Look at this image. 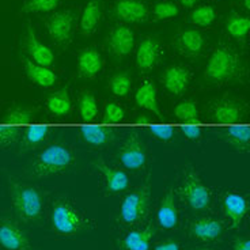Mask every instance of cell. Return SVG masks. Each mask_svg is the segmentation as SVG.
I'll return each instance as SVG.
<instances>
[{
  "mask_svg": "<svg viewBox=\"0 0 250 250\" xmlns=\"http://www.w3.org/2000/svg\"><path fill=\"white\" fill-rule=\"evenodd\" d=\"M8 190L15 215L21 222L34 223L41 219L44 213L45 199L37 187L10 178Z\"/></svg>",
  "mask_w": 250,
  "mask_h": 250,
  "instance_id": "obj_1",
  "label": "cell"
},
{
  "mask_svg": "<svg viewBox=\"0 0 250 250\" xmlns=\"http://www.w3.org/2000/svg\"><path fill=\"white\" fill-rule=\"evenodd\" d=\"M50 223L53 231L62 237H74L90 229V220L86 215L72 206L65 199L53 201Z\"/></svg>",
  "mask_w": 250,
  "mask_h": 250,
  "instance_id": "obj_2",
  "label": "cell"
},
{
  "mask_svg": "<svg viewBox=\"0 0 250 250\" xmlns=\"http://www.w3.org/2000/svg\"><path fill=\"white\" fill-rule=\"evenodd\" d=\"M74 155L67 146L60 143L50 144L45 147L33 163L31 173L38 178L60 174L71 167Z\"/></svg>",
  "mask_w": 250,
  "mask_h": 250,
  "instance_id": "obj_3",
  "label": "cell"
},
{
  "mask_svg": "<svg viewBox=\"0 0 250 250\" xmlns=\"http://www.w3.org/2000/svg\"><path fill=\"white\" fill-rule=\"evenodd\" d=\"M241 72V59L227 46L213 50L206 67V79L213 83H223L234 79Z\"/></svg>",
  "mask_w": 250,
  "mask_h": 250,
  "instance_id": "obj_4",
  "label": "cell"
},
{
  "mask_svg": "<svg viewBox=\"0 0 250 250\" xmlns=\"http://www.w3.org/2000/svg\"><path fill=\"white\" fill-rule=\"evenodd\" d=\"M150 207V188H139L124 197L120 207V219L125 225H138L148 213Z\"/></svg>",
  "mask_w": 250,
  "mask_h": 250,
  "instance_id": "obj_5",
  "label": "cell"
},
{
  "mask_svg": "<svg viewBox=\"0 0 250 250\" xmlns=\"http://www.w3.org/2000/svg\"><path fill=\"white\" fill-rule=\"evenodd\" d=\"M180 193L193 211H206L211 204L209 189L193 171H188L187 175L184 177Z\"/></svg>",
  "mask_w": 250,
  "mask_h": 250,
  "instance_id": "obj_6",
  "label": "cell"
},
{
  "mask_svg": "<svg viewBox=\"0 0 250 250\" xmlns=\"http://www.w3.org/2000/svg\"><path fill=\"white\" fill-rule=\"evenodd\" d=\"M75 13L72 10H62L52 14L46 19V29L55 44L59 46H67L71 42L75 26Z\"/></svg>",
  "mask_w": 250,
  "mask_h": 250,
  "instance_id": "obj_7",
  "label": "cell"
},
{
  "mask_svg": "<svg viewBox=\"0 0 250 250\" xmlns=\"http://www.w3.org/2000/svg\"><path fill=\"white\" fill-rule=\"evenodd\" d=\"M119 159L121 165L126 169L140 170L147 162L146 146L136 133H132L125 140L119 150Z\"/></svg>",
  "mask_w": 250,
  "mask_h": 250,
  "instance_id": "obj_8",
  "label": "cell"
},
{
  "mask_svg": "<svg viewBox=\"0 0 250 250\" xmlns=\"http://www.w3.org/2000/svg\"><path fill=\"white\" fill-rule=\"evenodd\" d=\"M0 246L6 250H31L27 234L10 218L0 219Z\"/></svg>",
  "mask_w": 250,
  "mask_h": 250,
  "instance_id": "obj_9",
  "label": "cell"
},
{
  "mask_svg": "<svg viewBox=\"0 0 250 250\" xmlns=\"http://www.w3.org/2000/svg\"><path fill=\"white\" fill-rule=\"evenodd\" d=\"M116 17L126 23H140L148 19V7L143 0H117L114 3Z\"/></svg>",
  "mask_w": 250,
  "mask_h": 250,
  "instance_id": "obj_10",
  "label": "cell"
},
{
  "mask_svg": "<svg viewBox=\"0 0 250 250\" xmlns=\"http://www.w3.org/2000/svg\"><path fill=\"white\" fill-rule=\"evenodd\" d=\"M107 46L114 56L125 57L131 55L135 48V34L126 26L113 27L110 34L107 36Z\"/></svg>",
  "mask_w": 250,
  "mask_h": 250,
  "instance_id": "obj_11",
  "label": "cell"
},
{
  "mask_svg": "<svg viewBox=\"0 0 250 250\" xmlns=\"http://www.w3.org/2000/svg\"><path fill=\"white\" fill-rule=\"evenodd\" d=\"M25 48L30 56L31 62L36 64L44 65V67H52L55 62V55L53 52L44 45L36 36V31L31 27V25L27 26V33H26Z\"/></svg>",
  "mask_w": 250,
  "mask_h": 250,
  "instance_id": "obj_12",
  "label": "cell"
},
{
  "mask_svg": "<svg viewBox=\"0 0 250 250\" xmlns=\"http://www.w3.org/2000/svg\"><path fill=\"white\" fill-rule=\"evenodd\" d=\"M190 235L201 242L216 241L223 234V223L213 218H201L194 220L189 229Z\"/></svg>",
  "mask_w": 250,
  "mask_h": 250,
  "instance_id": "obj_13",
  "label": "cell"
},
{
  "mask_svg": "<svg viewBox=\"0 0 250 250\" xmlns=\"http://www.w3.org/2000/svg\"><path fill=\"white\" fill-rule=\"evenodd\" d=\"M161 57V44L154 37H146L136 50V64L140 69H151Z\"/></svg>",
  "mask_w": 250,
  "mask_h": 250,
  "instance_id": "obj_14",
  "label": "cell"
},
{
  "mask_svg": "<svg viewBox=\"0 0 250 250\" xmlns=\"http://www.w3.org/2000/svg\"><path fill=\"white\" fill-rule=\"evenodd\" d=\"M104 65V60L98 50L88 48L83 49L78 57V72L84 79H93L98 75Z\"/></svg>",
  "mask_w": 250,
  "mask_h": 250,
  "instance_id": "obj_15",
  "label": "cell"
},
{
  "mask_svg": "<svg viewBox=\"0 0 250 250\" xmlns=\"http://www.w3.org/2000/svg\"><path fill=\"white\" fill-rule=\"evenodd\" d=\"M223 212L226 218L230 219L232 229H237L248 212V201L241 194L229 193L223 201Z\"/></svg>",
  "mask_w": 250,
  "mask_h": 250,
  "instance_id": "obj_16",
  "label": "cell"
},
{
  "mask_svg": "<svg viewBox=\"0 0 250 250\" xmlns=\"http://www.w3.org/2000/svg\"><path fill=\"white\" fill-rule=\"evenodd\" d=\"M158 223L165 230H171L178 225V208L175 204L174 192L169 190L163 196L158 208Z\"/></svg>",
  "mask_w": 250,
  "mask_h": 250,
  "instance_id": "obj_17",
  "label": "cell"
},
{
  "mask_svg": "<svg viewBox=\"0 0 250 250\" xmlns=\"http://www.w3.org/2000/svg\"><path fill=\"white\" fill-rule=\"evenodd\" d=\"M154 225H147L144 229L128 232L121 241V249L124 250H150L151 239L155 235Z\"/></svg>",
  "mask_w": 250,
  "mask_h": 250,
  "instance_id": "obj_18",
  "label": "cell"
},
{
  "mask_svg": "<svg viewBox=\"0 0 250 250\" xmlns=\"http://www.w3.org/2000/svg\"><path fill=\"white\" fill-rule=\"evenodd\" d=\"M95 166L104 175L105 187H106V190L109 193H119V192H123L128 188L129 181H128V175L125 174V171L112 167L102 161L95 163Z\"/></svg>",
  "mask_w": 250,
  "mask_h": 250,
  "instance_id": "obj_19",
  "label": "cell"
},
{
  "mask_svg": "<svg viewBox=\"0 0 250 250\" xmlns=\"http://www.w3.org/2000/svg\"><path fill=\"white\" fill-rule=\"evenodd\" d=\"M189 69L181 65H171L163 74V84L169 93L180 95L188 87Z\"/></svg>",
  "mask_w": 250,
  "mask_h": 250,
  "instance_id": "obj_20",
  "label": "cell"
},
{
  "mask_svg": "<svg viewBox=\"0 0 250 250\" xmlns=\"http://www.w3.org/2000/svg\"><path fill=\"white\" fill-rule=\"evenodd\" d=\"M212 116L218 124L235 125L242 120V107L234 101H220L213 107Z\"/></svg>",
  "mask_w": 250,
  "mask_h": 250,
  "instance_id": "obj_21",
  "label": "cell"
},
{
  "mask_svg": "<svg viewBox=\"0 0 250 250\" xmlns=\"http://www.w3.org/2000/svg\"><path fill=\"white\" fill-rule=\"evenodd\" d=\"M25 71L27 78L34 84L40 86V87L48 88L56 84L57 75L49 67H44V65L36 64V62H31V60H26Z\"/></svg>",
  "mask_w": 250,
  "mask_h": 250,
  "instance_id": "obj_22",
  "label": "cell"
},
{
  "mask_svg": "<svg viewBox=\"0 0 250 250\" xmlns=\"http://www.w3.org/2000/svg\"><path fill=\"white\" fill-rule=\"evenodd\" d=\"M102 15V1L101 0H88L81 17V31L84 36H90L100 25Z\"/></svg>",
  "mask_w": 250,
  "mask_h": 250,
  "instance_id": "obj_23",
  "label": "cell"
},
{
  "mask_svg": "<svg viewBox=\"0 0 250 250\" xmlns=\"http://www.w3.org/2000/svg\"><path fill=\"white\" fill-rule=\"evenodd\" d=\"M81 136L90 146L102 147L110 143L114 139V131L109 126L84 125L81 128Z\"/></svg>",
  "mask_w": 250,
  "mask_h": 250,
  "instance_id": "obj_24",
  "label": "cell"
},
{
  "mask_svg": "<svg viewBox=\"0 0 250 250\" xmlns=\"http://www.w3.org/2000/svg\"><path fill=\"white\" fill-rule=\"evenodd\" d=\"M135 101L139 107L146 109V110L156 114L158 117H161V110H159L158 100H156V87L152 82L147 81L142 83V86L136 91Z\"/></svg>",
  "mask_w": 250,
  "mask_h": 250,
  "instance_id": "obj_25",
  "label": "cell"
},
{
  "mask_svg": "<svg viewBox=\"0 0 250 250\" xmlns=\"http://www.w3.org/2000/svg\"><path fill=\"white\" fill-rule=\"evenodd\" d=\"M46 107L53 116L56 117H64L68 116L72 109V102L69 98L68 90L60 88L55 93H52L46 100Z\"/></svg>",
  "mask_w": 250,
  "mask_h": 250,
  "instance_id": "obj_26",
  "label": "cell"
},
{
  "mask_svg": "<svg viewBox=\"0 0 250 250\" xmlns=\"http://www.w3.org/2000/svg\"><path fill=\"white\" fill-rule=\"evenodd\" d=\"M178 45L184 53L189 56H194L199 55L204 48V37L199 30L188 29L182 31L181 36L178 37Z\"/></svg>",
  "mask_w": 250,
  "mask_h": 250,
  "instance_id": "obj_27",
  "label": "cell"
},
{
  "mask_svg": "<svg viewBox=\"0 0 250 250\" xmlns=\"http://www.w3.org/2000/svg\"><path fill=\"white\" fill-rule=\"evenodd\" d=\"M223 139L237 150H248L250 143L249 125H230L223 132Z\"/></svg>",
  "mask_w": 250,
  "mask_h": 250,
  "instance_id": "obj_28",
  "label": "cell"
},
{
  "mask_svg": "<svg viewBox=\"0 0 250 250\" xmlns=\"http://www.w3.org/2000/svg\"><path fill=\"white\" fill-rule=\"evenodd\" d=\"M226 29L234 38H244L248 36L250 29V19L232 11L226 21Z\"/></svg>",
  "mask_w": 250,
  "mask_h": 250,
  "instance_id": "obj_29",
  "label": "cell"
},
{
  "mask_svg": "<svg viewBox=\"0 0 250 250\" xmlns=\"http://www.w3.org/2000/svg\"><path fill=\"white\" fill-rule=\"evenodd\" d=\"M49 133V126L46 125H31L23 132L22 146L25 150H31L44 142Z\"/></svg>",
  "mask_w": 250,
  "mask_h": 250,
  "instance_id": "obj_30",
  "label": "cell"
},
{
  "mask_svg": "<svg viewBox=\"0 0 250 250\" xmlns=\"http://www.w3.org/2000/svg\"><path fill=\"white\" fill-rule=\"evenodd\" d=\"M174 116L184 124H199V110L193 101H184L174 107Z\"/></svg>",
  "mask_w": 250,
  "mask_h": 250,
  "instance_id": "obj_31",
  "label": "cell"
},
{
  "mask_svg": "<svg viewBox=\"0 0 250 250\" xmlns=\"http://www.w3.org/2000/svg\"><path fill=\"white\" fill-rule=\"evenodd\" d=\"M34 120V110H31L30 107H13L6 113V117L3 119L4 124L10 125H26L33 123Z\"/></svg>",
  "mask_w": 250,
  "mask_h": 250,
  "instance_id": "obj_32",
  "label": "cell"
},
{
  "mask_svg": "<svg viewBox=\"0 0 250 250\" xmlns=\"http://www.w3.org/2000/svg\"><path fill=\"white\" fill-rule=\"evenodd\" d=\"M79 114L84 123H90V121L95 120L97 114H98L97 100L93 94L88 91L82 94L81 100H79Z\"/></svg>",
  "mask_w": 250,
  "mask_h": 250,
  "instance_id": "obj_33",
  "label": "cell"
},
{
  "mask_svg": "<svg viewBox=\"0 0 250 250\" xmlns=\"http://www.w3.org/2000/svg\"><path fill=\"white\" fill-rule=\"evenodd\" d=\"M60 4V0H26L22 7V13L37 14V13H52Z\"/></svg>",
  "mask_w": 250,
  "mask_h": 250,
  "instance_id": "obj_34",
  "label": "cell"
},
{
  "mask_svg": "<svg viewBox=\"0 0 250 250\" xmlns=\"http://www.w3.org/2000/svg\"><path fill=\"white\" fill-rule=\"evenodd\" d=\"M132 88V78L128 72H119L110 79V91L117 97H126Z\"/></svg>",
  "mask_w": 250,
  "mask_h": 250,
  "instance_id": "obj_35",
  "label": "cell"
},
{
  "mask_svg": "<svg viewBox=\"0 0 250 250\" xmlns=\"http://www.w3.org/2000/svg\"><path fill=\"white\" fill-rule=\"evenodd\" d=\"M216 13L211 6H200L194 8L190 14V22L194 26H200V27H207V26L212 25L215 21Z\"/></svg>",
  "mask_w": 250,
  "mask_h": 250,
  "instance_id": "obj_36",
  "label": "cell"
},
{
  "mask_svg": "<svg viewBox=\"0 0 250 250\" xmlns=\"http://www.w3.org/2000/svg\"><path fill=\"white\" fill-rule=\"evenodd\" d=\"M22 136V129L18 125H0V146H11Z\"/></svg>",
  "mask_w": 250,
  "mask_h": 250,
  "instance_id": "obj_37",
  "label": "cell"
},
{
  "mask_svg": "<svg viewBox=\"0 0 250 250\" xmlns=\"http://www.w3.org/2000/svg\"><path fill=\"white\" fill-rule=\"evenodd\" d=\"M125 116V112L123 107L117 105L116 102H109L105 106L104 112V123L105 124H117L120 121H123Z\"/></svg>",
  "mask_w": 250,
  "mask_h": 250,
  "instance_id": "obj_38",
  "label": "cell"
},
{
  "mask_svg": "<svg viewBox=\"0 0 250 250\" xmlns=\"http://www.w3.org/2000/svg\"><path fill=\"white\" fill-rule=\"evenodd\" d=\"M178 7L175 6L174 3H170V1H162V3H158L154 7V15L156 19L162 21V19H170L174 18L178 15Z\"/></svg>",
  "mask_w": 250,
  "mask_h": 250,
  "instance_id": "obj_39",
  "label": "cell"
},
{
  "mask_svg": "<svg viewBox=\"0 0 250 250\" xmlns=\"http://www.w3.org/2000/svg\"><path fill=\"white\" fill-rule=\"evenodd\" d=\"M150 132L162 142H169L174 136V129L170 125H151Z\"/></svg>",
  "mask_w": 250,
  "mask_h": 250,
  "instance_id": "obj_40",
  "label": "cell"
},
{
  "mask_svg": "<svg viewBox=\"0 0 250 250\" xmlns=\"http://www.w3.org/2000/svg\"><path fill=\"white\" fill-rule=\"evenodd\" d=\"M184 136L189 140H197L201 136V128L199 124H187L181 128Z\"/></svg>",
  "mask_w": 250,
  "mask_h": 250,
  "instance_id": "obj_41",
  "label": "cell"
},
{
  "mask_svg": "<svg viewBox=\"0 0 250 250\" xmlns=\"http://www.w3.org/2000/svg\"><path fill=\"white\" fill-rule=\"evenodd\" d=\"M154 250H180V245L174 239H167L156 245Z\"/></svg>",
  "mask_w": 250,
  "mask_h": 250,
  "instance_id": "obj_42",
  "label": "cell"
},
{
  "mask_svg": "<svg viewBox=\"0 0 250 250\" xmlns=\"http://www.w3.org/2000/svg\"><path fill=\"white\" fill-rule=\"evenodd\" d=\"M232 250H250V241L248 238H238L232 244Z\"/></svg>",
  "mask_w": 250,
  "mask_h": 250,
  "instance_id": "obj_43",
  "label": "cell"
},
{
  "mask_svg": "<svg viewBox=\"0 0 250 250\" xmlns=\"http://www.w3.org/2000/svg\"><path fill=\"white\" fill-rule=\"evenodd\" d=\"M136 121V124H142V125H150L151 124V119L148 116H146V114H140L138 119L135 120Z\"/></svg>",
  "mask_w": 250,
  "mask_h": 250,
  "instance_id": "obj_44",
  "label": "cell"
},
{
  "mask_svg": "<svg viewBox=\"0 0 250 250\" xmlns=\"http://www.w3.org/2000/svg\"><path fill=\"white\" fill-rule=\"evenodd\" d=\"M181 1V4L184 7H187V8H190V7H193L199 0H180Z\"/></svg>",
  "mask_w": 250,
  "mask_h": 250,
  "instance_id": "obj_45",
  "label": "cell"
},
{
  "mask_svg": "<svg viewBox=\"0 0 250 250\" xmlns=\"http://www.w3.org/2000/svg\"><path fill=\"white\" fill-rule=\"evenodd\" d=\"M244 6L246 10H249L250 8V0H244Z\"/></svg>",
  "mask_w": 250,
  "mask_h": 250,
  "instance_id": "obj_46",
  "label": "cell"
},
{
  "mask_svg": "<svg viewBox=\"0 0 250 250\" xmlns=\"http://www.w3.org/2000/svg\"><path fill=\"white\" fill-rule=\"evenodd\" d=\"M194 250H212V249H208V248H200V249H194Z\"/></svg>",
  "mask_w": 250,
  "mask_h": 250,
  "instance_id": "obj_47",
  "label": "cell"
}]
</instances>
